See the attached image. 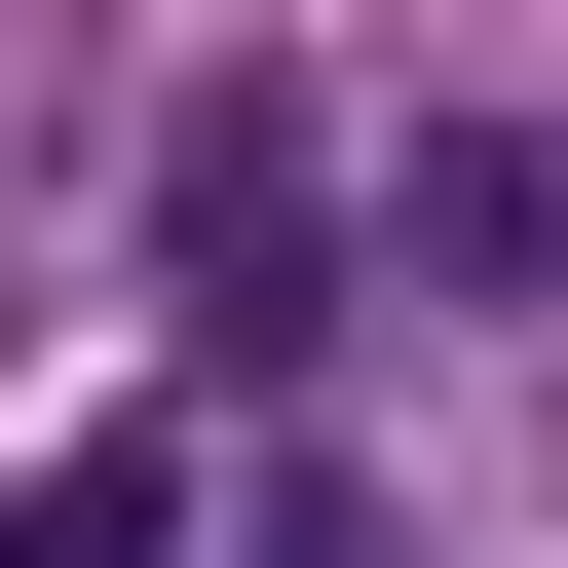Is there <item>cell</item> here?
Returning <instances> with one entry per match:
<instances>
[{
  "mask_svg": "<svg viewBox=\"0 0 568 568\" xmlns=\"http://www.w3.org/2000/svg\"><path fill=\"white\" fill-rule=\"evenodd\" d=\"M304 265H342L304 114H190V342H304Z\"/></svg>",
  "mask_w": 568,
  "mask_h": 568,
  "instance_id": "obj_1",
  "label": "cell"
},
{
  "mask_svg": "<svg viewBox=\"0 0 568 568\" xmlns=\"http://www.w3.org/2000/svg\"><path fill=\"white\" fill-rule=\"evenodd\" d=\"M455 304H568V114H417V190H379Z\"/></svg>",
  "mask_w": 568,
  "mask_h": 568,
  "instance_id": "obj_2",
  "label": "cell"
},
{
  "mask_svg": "<svg viewBox=\"0 0 568 568\" xmlns=\"http://www.w3.org/2000/svg\"><path fill=\"white\" fill-rule=\"evenodd\" d=\"M0 568H190V455H77V493H0Z\"/></svg>",
  "mask_w": 568,
  "mask_h": 568,
  "instance_id": "obj_3",
  "label": "cell"
}]
</instances>
